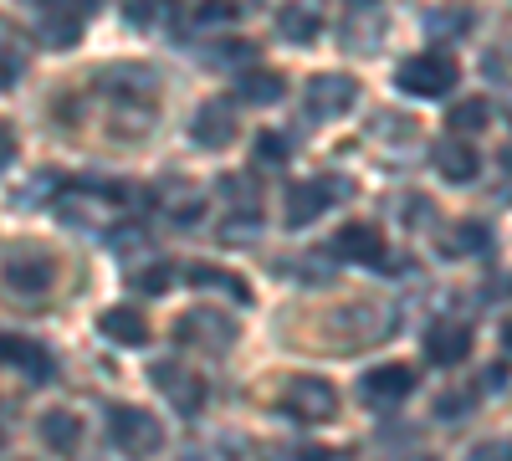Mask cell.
<instances>
[{
	"instance_id": "28",
	"label": "cell",
	"mask_w": 512,
	"mask_h": 461,
	"mask_svg": "<svg viewBox=\"0 0 512 461\" xmlns=\"http://www.w3.org/2000/svg\"><path fill=\"white\" fill-rule=\"evenodd\" d=\"M472 410H477V390H446V395L436 400V415H441V421H466Z\"/></svg>"
},
{
	"instance_id": "6",
	"label": "cell",
	"mask_w": 512,
	"mask_h": 461,
	"mask_svg": "<svg viewBox=\"0 0 512 461\" xmlns=\"http://www.w3.org/2000/svg\"><path fill=\"white\" fill-rule=\"evenodd\" d=\"M108 441L123 456H149L164 446V426H159V415H149L139 405H113L108 410Z\"/></svg>"
},
{
	"instance_id": "22",
	"label": "cell",
	"mask_w": 512,
	"mask_h": 461,
	"mask_svg": "<svg viewBox=\"0 0 512 461\" xmlns=\"http://www.w3.org/2000/svg\"><path fill=\"white\" fill-rule=\"evenodd\" d=\"M36 436H41V446H52V451H72L82 441V421L72 410H47L36 421Z\"/></svg>"
},
{
	"instance_id": "13",
	"label": "cell",
	"mask_w": 512,
	"mask_h": 461,
	"mask_svg": "<svg viewBox=\"0 0 512 461\" xmlns=\"http://www.w3.org/2000/svg\"><path fill=\"white\" fill-rule=\"evenodd\" d=\"M420 349H425V359H431V364L456 369L466 354H472V328H466V323H451V318H441V323H431V328L420 333Z\"/></svg>"
},
{
	"instance_id": "35",
	"label": "cell",
	"mask_w": 512,
	"mask_h": 461,
	"mask_svg": "<svg viewBox=\"0 0 512 461\" xmlns=\"http://www.w3.org/2000/svg\"><path fill=\"white\" fill-rule=\"evenodd\" d=\"M466 26H472V16H466V11H456V16H446V11H441V16H431V36H446V31H451V36H461Z\"/></svg>"
},
{
	"instance_id": "24",
	"label": "cell",
	"mask_w": 512,
	"mask_h": 461,
	"mask_svg": "<svg viewBox=\"0 0 512 461\" xmlns=\"http://www.w3.org/2000/svg\"><path fill=\"white\" fill-rule=\"evenodd\" d=\"M82 26H88V21L41 11V21H36V36H41V47H47V52H67V47H77V41H82Z\"/></svg>"
},
{
	"instance_id": "27",
	"label": "cell",
	"mask_w": 512,
	"mask_h": 461,
	"mask_svg": "<svg viewBox=\"0 0 512 461\" xmlns=\"http://www.w3.org/2000/svg\"><path fill=\"white\" fill-rule=\"evenodd\" d=\"M128 282H134V292H149V298H159V292H169V282H175V267H169V262L134 267V272H128Z\"/></svg>"
},
{
	"instance_id": "3",
	"label": "cell",
	"mask_w": 512,
	"mask_h": 461,
	"mask_svg": "<svg viewBox=\"0 0 512 461\" xmlns=\"http://www.w3.org/2000/svg\"><path fill=\"white\" fill-rule=\"evenodd\" d=\"M395 82H400V93H410V98H446L461 82V67L446 52H420V57L400 62Z\"/></svg>"
},
{
	"instance_id": "25",
	"label": "cell",
	"mask_w": 512,
	"mask_h": 461,
	"mask_svg": "<svg viewBox=\"0 0 512 461\" xmlns=\"http://www.w3.org/2000/svg\"><path fill=\"white\" fill-rule=\"evenodd\" d=\"M482 251H492V231L482 221H456L446 231V251H441V257H482Z\"/></svg>"
},
{
	"instance_id": "38",
	"label": "cell",
	"mask_w": 512,
	"mask_h": 461,
	"mask_svg": "<svg viewBox=\"0 0 512 461\" xmlns=\"http://www.w3.org/2000/svg\"><path fill=\"white\" fill-rule=\"evenodd\" d=\"M482 390H492V395H502V390H507V359H497V364L487 369V380H482Z\"/></svg>"
},
{
	"instance_id": "7",
	"label": "cell",
	"mask_w": 512,
	"mask_h": 461,
	"mask_svg": "<svg viewBox=\"0 0 512 461\" xmlns=\"http://www.w3.org/2000/svg\"><path fill=\"white\" fill-rule=\"evenodd\" d=\"M149 385L175 405V415H200L205 410V400H210V385H205V374H190V369H180V364H154L149 369Z\"/></svg>"
},
{
	"instance_id": "33",
	"label": "cell",
	"mask_w": 512,
	"mask_h": 461,
	"mask_svg": "<svg viewBox=\"0 0 512 461\" xmlns=\"http://www.w3.org/2000/svg\"><path fill=\"white\" fill-rule=\"evenodd\" d=\"M41 11H52V16H77V21H88L98 11V0H36Z\"/></svg>"
},
{
	"instance_id": "26",
	"label": "cell",
	"mask_w": 512,
	"mask_h": 461,
	"mask_svg": "<svg viewBox=\"0 0 512 461\" xmlns=\"http://www.w3.org/2000/svg\"><path fill=\"white\" fill-rule=\"evenodd\" d=\"M256 57V47L251 41H241V36H221V41H210L205 47V62L210 67H246Z\"/></svg>"
},
{
	"instance_id": "39",
	"label": "cell",
	"mask_w": 512,
	"mask_h": 461,
	"mask_svg": "<svg viewBox=\"0 0 512 461\" xmlns=\"http://www.w3.org/2000/svg\"><path fill=\"white\" fill-rule=\"evenodd\" d=\"M482 72L502 82V52H487V57H482Z\"/></svg>"
},
{
	"instance_id": "18",
	"label": "cell",
	"mask_w": 512,
	"mask_h": 461,
	"mask_svg": "<svg viewBox=\"0 0 512 461\" xmlns=\"http://www.w3.org/2000/svg\"><path fill=\"white\" fill-rule=\"evenodd\" d=\"M236 98H241L246 108H272V103H282V98H287V77H282V72H267V67L241 72Z\"/></svg>"
},
{
	"instance_id": "1",
	"label": "cell",
	"mask_w": 512,
	"mask_h": 461,
	"mask_svg": "<svg viewBox=\"0 0 512 461\" xmlns=\"http://www.w3.org/2000/svg\"><path fill=\"white\" fill-rule=\"evenodd\" d=\"M123 205H128V190L103 180V175H82L77 185H62L52 195V211L62 226L82 231V236H108L118 221H123Z\"/></svg>"
},
{
	"instance_id": "15",
	"label": "cell",
	"mask_w": 512,
	"mask_h": 461,
	"mask_svg": "<svg viewBox=\"0 0 512 461\" xmlns=\"http://www.w3.org/2000/svg\"><path fill=\"white\" fill-rule=\"evenodd\" d=\"M431 159H436V175H441L446 185H472V180H477V170H482V154H477L472 144H466L461 134L441 139Z\"/></svg>"
},
{
	"instance_id": "11",
	"label": "cell",
	"mask_w": 512,
	"mask_h": 461,
	"mask_svg": "<svg viewBox=\"0 0 512 461\" xmlns=\"http://www.w3.org/2000/svg\"><path fill=\"white\" fill-rule=\"evenodd\" d=\"M359 103V82L349 72H318L308 82V113L313 118H344Z\"/></svg>"
},
{
	"instance_id": "19",
	"label": "cell",
	"mask_w": 512,
	"mask_h": 461,
	"mask_svg": "<svg viewBox=\"0 0 512 461\" xmlns=\"http://www.w3.org/2000/svg\"><path fill=\"white\" fill-rule=\"evenodd\" d=\"M159 205L169 211V221H175V226H195V221L205 216V195H200L195 185H185V180L159 185Z\"/></svg>"
},
{
	"instance_id": "36",
	"label": "cell",
	"mask_w": 512,
	"mask_h": 461,
	"mask_svg": "<svg viewBox=\"0 0 512 461\" xmlns=\"http://www.w3.org/2000/svg\"><path fill=\"white\" fill-rule=\"evenodd\" d=\"M405 226H415V231L431 226V200H425V195H415V200L405 205Z\"/></svg>"
},
{
	"instance_id": "12",
	"label": "cell",
	"mask_w": 512,
	"mask_h": 461,
	"mask_svg": "<svg viewBox=\"0 0 512 461\" xmlns=\"http://www.w3.org/2000/svg\"><path fill=\"white\" fill-rule=\"evenodd\" d=\"M384 251H390V246H384V236L374 226H364V221H349L344 231L333 236V257L338 262H354V267H395Z\"/></svg>"
},
{
	"instance_id": "32",
	"label": "cell",
	"mask_w": 512,
	"mask_h": 461,
	"mask_svg": "<svg viewBox=\"0 0 512 461\" xmlns=\"http://www.w3.org/2000/svg\"><path fill=\"white\" fill-rule=\"evenodd\" d=\"M256 154H262L267 164H287V154H292V144H287L282 134H272V129H262V134H256Z\"/></svg>"
},
{
	"instance_id": "37",
	"label": "cell",
	"mask_w": 512,
	"mask_h": 461,
	"mask_svg": "<svg viewBox=\"0 0 512 461\" xmlns=\"http://www.w3.org/2000/svg\"><path fill=\"white\" fill-rule=\"evenodd\" d=\"M11 164H16V134L6 129V123H0V175H6Z\"/></svg>"
},
{
	"instance_id": "4",
	"label": "cell",
	"mask_w": 512,
	"mask_h": 461,
	"mask_svg": "<svg viewBox=\"0 0 512 461\" xmlns=\"http://www.w3.org/2000/svg\"><path fill=\"white\" fill-rule=\"evenodd\" d=\"M282 410L303 426H328L338 415V390L323 380V374H292L282 390Z\"/></svg>"
},
{
	"instance_id": "5",
	"label": "cell",
	"mask_w": 512,
	"mask_h": 461,
	"mask_svg": "<svg viewBox=\"0 0 512 461\" xmlns=\"http://www.w3.org/2000/svg\"><path fill=\"white\" fill-rule=\"evenodd\" d=\"M52 277H57V262H52V251H41V246H11L6 257H0V282L11 292H21V298H41V292L52 287Z\"/></svg>"
},
{
	"instance_id": "29",
	"label": "cell",
	"mask_w": 512,
	"mask_h": 461,
	"mask_svg": "<svg viewBox=\"0 0 512 461\" xmlns=\"http://www.w3.org/2000/svg\"><path fill=\"white\" fill-rule=\"evenodd\" d=\"M57 190H62V175H57V170H41V175H36V180H31L21 195H16V205L26 211V205H36V200H52Z\"/></svg>"
},
{
	"instance_id": "23",
	"label": "cell",
	"mask_w": 512,
	"mask_h": 461,
	"mask_svg": "<svg viewBox=\"0 0 512 461\" xmlns=\"http://www.w3.org/2000/svg\"><path fill=\"white\" fill-rule=\"evenodd\" d=\"M446 129H451V134H461V139H472V134L492 129V103H487V98H461V103H451Z\"/></svg>"
},
{
	"instance_id": "17",
	"label": "cell",
	"mask_w": 512,
	"mask_h": 461,
	"mask_svg": "<svg viewBox=\"0 0 512 461\" xmlns=\"http://www.w3.org/2000/svg\"><path fill=\"white\" fill-rule=\"evenodd\" d=\"M185 282L190 287H216V292H226V298H236V303H251V282L241 272L216 267V262H190L185 267Z\"/></svg>"
},
{
	"instance_id": "34",
	"label": "cell",
	"mask_w": 512,
	"mask_h": 461,
	"mask_svg": "<svg viewBox=\"0 0 512 461\" xmlns=\"http://www.w3.org/2000/svg\"><path fill=\"white\" fill-rule=\"evenodd\" d=\"M159 16V0H123V21L128 26H149Z\"/></svg>"
},
{
	"instance_id": "14",
	"label": "cell",
	"mask_w": 512,
	"mask_h": 461,
	"mask_svg": "<svg viewBox=\"0 0 512 461\" xmlns=\"http://www.w3.org/2000/svg\"><path fill=\"white\" fill-rule=\"evenodd\" d=\"M0 364H11V369H26L31 380H57V359L41 349V344H31V339H21V333H0Z\"/></svg>"
},
{
	"instance_id": "30",
	"label": "cell",
	"mask_w": 512,
	"mask_h": 461,
	"mask_svg": "<svg viewBox=\"0 0 512 461\" xmlns=\"http://www.w3.org/2000/svg\"><path fill=\"white\" fill-rule=\"evenodd\" d=\"M256 236H262V216L256 211H241L221 226V241H256Z\"/></svg>"
},
{
	"instance_id": "9",
	"label": "cell",
	"mask_w": 512,
	"mask_h": 461,
	"mask_svg": "<svg viewBox=\"0 0 512 461\" xmlns=\"http://www.w3.org/2000/svg\"><path fill=\"white\" fill-rule=\"evenodd\" d=\"M415 385H420V374L410 364H379V369H369L364 380H359V395L369 405H379V410H395L400 400L415 395Z\"/></svg>"
},
{
	"instance_id": "2",
	"label": "cell",
	"mask_w": 512,
	"mask_h": 461,
	"mask_svg": "<svg viewBox=\"0 0 512 461\" xmlns=\"http://www.w3.org/2000/svg\"><path fill=\"white\" fill-rule=\"evenodd\" d=\"M354 195V180H344V175H323V180H303V185H287V211H282V221H287V231H303V226H313L333 200H349Z\"/></svg>"
},
{
	"instance_id": "16",
	"label": "cell",
	"mask_w": 512,
	"mask_h": 461,
	"mask_svg": "<svg viewBox=\"0 0 512 461\" xmlns=\"http://www.w3.org/2000/svg\"><path fill=\"white\" fill-rule=\"evenodd\" d=\"M98 333L118 349H144L149 344V318L139 308H103L98 313Z\"/></svg>"
},
{
	"instance_id": "31",
	"label": "cell",
	"mask_w": 512,
	"mask_h": 461,
	"mask_svg": "<svg viewBox=\"0 0 512 461\" xmlns=\"http://www.w3.org/2000/svg\"><path fill=\"white\" fill-rule=\"evenodd\" d=\"M221 190H226L231 200H241L236 211H256V200H262V185H256V180H241V175H226Z\"/></svg>"
},
{
	"instance_id": "40",
	"label": "cell",
	"mask_w": 512,
	"mask_h": 461,
	"mask_svg": "<svg viewBox=\"0 0 512 461\" xmlns=\"http://www.w3.org/2000/svg\"><path fill=\"white\" fill-rule=\"evenodd\" d=\"M11 77H16V62H11L6 52H0V88H6V82H11Z\"/></svg>"
},
{
	"instance_id": "8",
	"label": "cell",
	"mask_w": 512,
	"mask_h": 461,
	"mask_svg": "<svg viewBox=\"0 0 512 461\" xmlns=\"http://www.w3.org/2000/svg\"><path fill=\"white\" fill-rule=\"evenodd\" d=\"M175 339L190 344V349H205V354H231L236 344V323L216 308H190L180 323H175Z\"/></svg>"
},
{
	"instance_id": "21",
	"label": "cell",
	"mask_w": 512,
	"mask_h": 461,
	"mask_svg": "<svg viewBox=\"0 0 512 461\" xmlns=\"http://www.w3.org/2000/svg\"><path fill=\"white\" fill-rule=\"evenodd\" d=\"M277 31L292 41V47H308V41H318L323 21H318V11L308 6V0H287V6L277 11Z\"/></svg>"
},
{
	"instance_id": "41",
	"label": "cell",
	"mask_w": 512,
	"mask_h": 461,
	"mask_svg": "<svg viewBox=\"0 0 512 461\" xmlns=\"http://www.w3.org/2000/svg\"><path fill=\"white\" fill-rule=\"evenodd\" d=\"M0 451H6V431H0Z\"/></svg>"
},
{
	"instance_id": "20",
	"label": "cell",
	"mask_w": 512,
	"mask_h": 461,
	"mask_svg": "<svg viewBox=\"0 0 512 461\" xmlns=\"http://www.w3.org/2000/svg\"><path fill=\"white\" fill-rule=\"evenodd\" d=\"M384 41V16L369 11V0H354V16L344 21V47L349 52H374Z\"/></svg>"
},
{
	"instance_id": "10",
	"label": "cell",
	"mask_w": 512,
	"mask_h": 461,
	"mask_svg": "<svg viewBox=\"0 0 512 461\" xmlns=\"http://www.w3.org/2000/svg\"><path fill=\"white\" fill-rule=\"evenodd\" d=\"M236 108L231 103H221V98H210V103H200L195 108V118H190V139L200 144V149H210V154H221V149H231L236 144Z\"/></svg>"
}]
</instances>
